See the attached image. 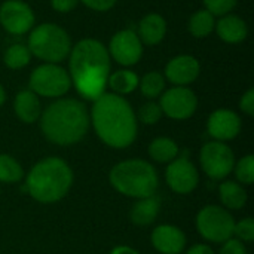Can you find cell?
<instances>
[{
  "label": "cell",
  "instance_id": "cell-17",
  "mask_svg": "<svg viewBox=\"0 0 254 254\" xmlns=\"http://www.w3.org/2000/svg\"><path fill=\"white\" fill-rule=\"evenodd\" d=\"M219 37L226 43H240L249 36V27L246 21L237 15H223L216 24Z\"/></svg>",
  "mask_w": 254,
  "mask_h": 254
},
{
  "label": "cell",
  "instance_id": "cell-15",
  "mask_svg": "<svg viewBox=\"0 0 254 254\" xmlns=\"http://www.w3.org/2000/svg\"><path fill=\"white\" fill-rule=\"evenodd\" d=\"M201 65L192 55H177L168 61L165 67L167 79L176 86H186L196 80L199 76Z\"/></svg>",
  "mask_w": 254,
  "mask_h": 254
},
{
  "label": "cell",
  "instance_id": "cell-23",
  "mask_svg": "<svg viewBox=\"0 0 254 254\" xmlns=\"http://www.w3.org/2000/svg\"><path fill=\"white\" fill-rule=\"evenodd\" d=\"M138 76L131 70H118L112 74H109L107 85L112 88L113 92L118 95L121 94H131L138 86Z\"/></svg>",
  "mask_w": 254,
  "mask_h": 254
},
{
  "label": "cell",
  "instance_id": "cell-12",
  "mask_svg": "<svg viewBox=\"0 0 254 254\" xmlns=\"http://www.w3.org/2000/svg\"><path fill=\"white\" fill-rule=\"evenodd\" d=\"M0 24L10 34H24L34 25V13L21 0H6L0 6Z\"/></svg>",
  "mask_w": 254,
  "mask_h": 254
},
{
  "label": "cell",
  "instance_id": "cell-5",
  "mask_svg": "<svg viewBox=\"0 0 254 254\" xmlns=\"http://www.w3.org/2000/svg\"><path fill=\"white\" fill-rule=\"evenodd\" d=\"M28 49L31 55L45 63H61L71 51L70 36L60 25L45 22L36 27L28 37Z\"/></svg>",
  "mask_w": 254,
  "mask_h": 254
},
{
  "label": "cell",
  "instance_id": "cell-35",
  "mask_svg": "<svg viewBox=\"0 0 254 254\" xmlns=\"http://www.w3.org/2000/svg\"><path fill=\"white\" fill-rule=\"evenodd\" d=\"M77 1L79 0H51V4L57 12L67 13V12H70V10H73L76 7Z\"/></svg>",
  "mask_w": 254,
  "mask_h": 254
},
{
  "label": "cell",
  "instance_id": "cell-9",
  "mask_svg": "<svg viewBox=\"0 0 254 254\" xmlns=\"http://www.w3.org/2000/svg\"><path fill=\"white\" fill-rule=\"evenodd\" d=\"M235 156L229 146L222 141H210L201 149V165L208 177L222 180L234 170Z\"/></svg>",
  "mask_w": 254,
  "mask_h": 254
},
{
  "label": "cell",
  "instance_id": "cell-21",
  "mask_svg": "<svg viewBox=\"0 0 254 254\" xmlns=\"http://www.w3.org/2000/svg\"><path fill=\"white\" fill-rule=\"evenodd\" d=\"M220 199L225 207L231 210H240L246 205L247 202V192L246 189L235 183V182H225L219 188Z\"/></svg>",
  "mask_w": 254,
  "mask_h": 254
},
{
  "label": "cell",
  "instance_id": "cell-11",
  "mask_svg": "<svg viewBox=\"0 0 254 254\" xmlns=\"http://www.w3.org/2000/svg\"><path fill=\"white\" fill-rule=\"evenodd\" d=\"M109 55L118 64L129 67L140 61L143 55V43L132 30H121L112 39L109 45Z\"/></svg>",
  "mask_w": 254,
  "mask_h": 254
},
{
  "label": "cell",
  "instance_id": "cell-10",
  "mask_svg": "<svg viewBox=\"0 0 254 254\" xmlns=\"http://www.w3.org/2000/svg\"><path fill=\"white\" fill-rule=\"evenodd\" d=\"M161 110L171 119H188L190 118L196 107H198V98L186 86H176L168 89L161 97Z\"/></svg>",
  "mask_w": 254,
  "mask_h": 254
},
{
  "label": "cell",
  "instance_id": "cell-6",
  "mask_svg": "<svg viewBox=\"0 0 254 254\" xmlns=\"http://www.w3.org/2000/svg\"><path fill=\"white\" fill-rule=\"evenodd\" d=\"M70 79L91 70L110 73V55L107 48L95 39H83L70 51Z\"/></svg>",
  "mask_w": 254,
  "mask_h": 254
},
{
  "label": "cell",
  "instance_id": "cell-37",
  "mask_svg": "<svg viewBox=\"0 0 254 254\" xmlns=\"http://www.w3.org/2000/svg\"><path fill=\"white\" fill-rule=\"evenodd\" d=\"M112 254H138L135 250H132L131 247H116L113 252H112Z\"/></svg>",
  "mask_w": 254,
  "mask_h": 254
},
{
  "label": "cell",
  "instance_id": "cell-14",
  "mask_svg": "<svg viewBox=\"0 0 254 254\" xmlns=\"http://www.w3.org/2000/svg\"><path fill=\"white\" fill-rule=\"evenodd\" d=\"M207 129H208V134L213 138H216V141L232 140L241 131V119L232 110L219 109L210 115Z\"/></svg>",
  "mask_w": 254,
  "mask_h": 254
},
{
  "label": "cell",
  "instance_id": "cell-8",
  "mask_svg": "<svg viewBox=\"0 0 254 254\" xmlns=\"http://www.w3.org/2000/svg\"><path fill=\"white\" fill-rule=\"evenodd\" d=\"M234 217L225 208L208 205L196 217V228L202 238L211 243H225L234 235Z\"/></svg>",
  "mask_w": 254,
  "mask_h": 254
},
{
  "label": "cell",
  "instance_id": "cell-34",
  "mask_svg": "<svg viewBox=\"0 0 254 254\" xmlns=\"http://www.w3.org/2000/svg\"><path fill=\"white\" fill-rule=\"evenodd\" d=\"M240 107H241V110L244 112V113H247L249 116H253L254 115V89H249L244 95H243V98H241V101H240Z\"/></svg>",
  "mask_w": 254,
  "mask_h": 254
},
{
  "label": "cell",
  "instance_id": "cell-20",
  "mask_svg": "<svg viewBox=\"0 0 254 254\" xmlns=\"http://www.w3.org/2000/svg\"><path fill=\"white\" fill-rule=\"evenodd\" d=\"M159 207L161 202L156 196L141 198L131 210V222L138 226H147L153 223L159 213Z\"/></svg>",
  "mask_w": 254,
  "mask_h": 254
},
{
  "label": "cell",
  "instance_id": "cell-18",
  "mask_svg": "<svg viewBox=\"0 0 254 254\" xmlns=\"http://www.w3.org/2000/svg\"><path fill=\"white\" fill-rule=\"evenodd\" d=\"M167 34V21L159 13H149L146 15L138 24V37L141 43L146 45H156L159 43Z\"/></svg>",
  "mask_w": 254,
  "mask_h": 254
},
{
  "label": "cell",
  "instance_id": "cell-2",
  "mask_svg": "<svg viewBox=\"0 0 254 254\" xmlns=\"http://www.w3.org/2000/svg\"><path fill=\"white\" fill-rule=\"evenodd\" d=\"M40 127L45 137L55 144L77 143L89 127L88 110L83 103L74 98L58 100L43 112Z\"/></svg>",
  "mask_w": 254,
  "mask_h": 254
},
{
  "label": "cell",
  "instance_id": "cell-7",
  "mask_svg": "<svg viewBox=\"0 0 254 254\" xmlns=\"http://www.w3.org/2000/svg\"><path fill=\"white\" fill-rule=\"evenodd\" d=\"M71 86L70 74L57 64H43L30 76V91L42 97H61Z\"/></svg>",
  "mask_w": 254,
  "mask_h": 254
},
{
  "label": "cell",
  "instance_id": "cell-24",
  "mask_svg": "<svg viewBox=\"0 0 254 254\" xmlns=\"http://www.w3.org/2000/svg\"><path fill=\"white\" fill-rule=\"evenodd\" d=\"M214 28H216L214 15L208 12L207 9L195 12L189 19V31L193 37H198V39L207 37L213 33Z\"/></svg>",
  "mask_w": 254,
  "mask_h": 254
},
{
  "label": "cell",
  "instance_id": "cell-1",
  "mask_svg": "<svg viewBox=\"0 0 254 254\" xmlns=\"http://www.w3.org/2000/svg\"><path fill=\"white\" fill-rule=\"evenodd\" d=\"M92 125L97 135L110 147L124 149L137 137V121L132 107L118 94H103L92 106Z\"/></svg>",
  "mask_w": 254,
  "mask_h": 254
},
{
  "label": "cell",
  "instance_id": "cell-32",
  "mask_svg": "<svg viewBox=\"0 0 254 254\" xmlns=\"http://www.w3.org/2000/svg\"><path fill=\"white\" fill-rule=\"evenodd\" d=\"M220 254H247V250H246V247H244V244L241 241L229 238L228 241L223 243Z\"/></svg>",
  "mask_w": 254,
  "mask_h": 254
},
{
  "label": "cell",
  "instance_id": "cell-16",
  "mask_svg": "<svg viewBox=\"0 0 254 254\" xmlns=\"http://www.w3.org/2000/svg\"><path fill=\"white\" fill-rule=\"evenodd\" d=\"M152 244L159 253L180 254L186 246V237L179 228L162 225L153 231Z\"/></svg>",
  "mask_w": 254,
  "mask_h": 254
},
{
  "label": "cell",
  "instance_id": "cell-4",
  "mask_svg": "<svg viewBox=\"0 0 254 254\" xmlns=\"http://www.w3.org/2000/svg\"><path fill=\"white\" fill-rule=\"evenodd\" d=\"M112 186L132 198L153 196L158 188V174L155 168L143 159H129L118 164L110 171Z\"/></svg>",
  "mask_w": 254,
  "mask_h": 254
},
{
  "label": "cell",
  "instance_id": "cell-26",
  "mask_svg": "<svg viewBox=\"0 0 254 254\" xmlns=\"http://www.w3.org/2000/svg\"><path fill=\"white\" fill-rule=\"evenodd\" d=\"M141 94L147 98H156L162 94L165 88V79L158 71H150L143 76V79L138 82Z\"/></svg>",
  "mask_w": 254,
  "mask_h": 254
},
{
  "label": "cell",
  "instance_id": "cell-31",
  "mask_svg": "<svg viewBox=\"0 0 254 254\" xmlns=\"http://www.w3.org/2000/svg\"><path fill=\"white\" fill-rule=\"evenodd\" d=\"M234 234L237 235L238 241H244V243H252L254 240V220L247 217L238 223H235L234 226Z\"/></svg>",
  "mask_w": 254,
  "mask_h": 254
},
{
  "label": "cell",
  "instance_id": "cell-28",
  "mask_svg": "<svg viewBox=\"0 0 254 254\" xmlns=\"http://www.w3.org/2000/svg\"><path fill=\"white\" fill-rule=\"evenodd\" d=\"M237 179L244 185H253L254 182V156L247 155L244 156L235 167Z\"/></svg>",
  "mask_w": 254,
  "mask_h": 254
},
{
  "label": "cell",
  "instance_id": "cell-19",
  "mask_svg": "<svg viewBox=\"0 0 254 254\" xmlns=\"http://www.w3.org/2000/svg\"><path fill=\"white\" fill-rule=\"evenodd\" d=\"M13 109L16 116L25 124L36 122L40 118V112H42L39 97L30 89H24L18 92V95L15 97Z\"/></svg>",
  "mask_w": 254,
  "mask_h": 254
},
{
  "label": "cell",
  "instance_id": "cell-30",
  "mask_svg": "<svg viewBox=\"0 0 254 254\" xmlns=\"http://www.w3.org/2000/svg\"><path fill=\"white\" fill-rule=\"evenodd\" d=\"M238 0H204V4L208 12H211L214 16L216 15H228L235 6Z\"/></svg>",
  "mask_w": 254,
  "mask_h": 254
},
{
  "label": "cell",
  "instance_id": "cell-38",
  "mask_svg": "<svg viewBox=\"0 0 254 254\" xmlns=\"http://www.w3.org/2000/svg\"><path fill=\"white\" fill-rule=\"evenodd\" d=\"M4 100H6V94H4V89H3V86L0 85V107H1V104L4 103Z\"/></svg>",
  "mask_w": 254,
  "mask_h": 254
},
{
  "label": "cell",
  "instance_id": "cell-33",
  "mask_svg": "<svg viewBox=\"0 0 254 254\" xmlns=\"http://www.w3.org/2000/svg\"><path fill=\"white\" fill-rule=\"evenodd\" d=\"M80 1L92 10L106 12V10L112 9L118 0H80Z\"/></svg>",
  "mask_w": 254,
  "mask_h": 254
},
{
  "label": "cell",
  "instance_id": "cell-13",
  "mask_svg": "<svg viewBox=\"0 0 254 254\" xmlns=\"http://www.w3.org/2000/svg\"><path fill=\"white\" fill-rule=\"evenodd\" d=\"M167 183L177 193H189L198 186V171L195 165L186 158L180 156L170 162L167 168Z\"/></svg>",
  "mask_w": 254,
  "mask_h": 254
},
{
  "label": "cell",
  "instance_id": "cell-27",
  "mask_svg": "<svg viewBox=\"0 0 254 254\" xmlns=\"http://www.w3.org/2000/svg\"><path fill=\"white\" fill-rule=\"evenodd\" d=\"M24 171L21 165L9 155H0V182L16 183L22 179Z\"/></svg>",
  "mask_w": 254,
  "mask_h": 254
},
{
  "label": "cell",
  "instance_id": "cell-3",
  "mask_svg": "<svg viewBox=\"0 0 254 254\" xmlns=\"http://www.w3.org/2000/svg\"><path fill=\"white\" fill-rule=\"evenodd\" d=\"M71 183L70 167L60 158H46L33 167L25 188L36 201L55 202L67 195Z\"/></svg>",
  "mask_w": 254,
  "mask_h": 254
},
{
  "label": "cell",
  "instance_id": "cell-22",
  "mask_svg": "<svg viewBox=\"0 0 254 254\" xmlns=\"http://www.w3.org/2000/svg\"><path fill=\"white\" fill-rule=\"evenodd\" d=\"M149 155L156 162H161V164L171 162L179 155V146L171 138L158 137V138H155L150 143V146H149Z\"/></svg>",
  "mask_w": 254,
  "mask_h": 254
},
{
  "label": "cell",
  "instance_id": "cell-25",
  "mask_svg": "<svg viewBox=\"0 0 254 254\" xmlns=\"http://www.w3.org/2000/svg\"><path fill=\"white\" fill-rule=\"evenodd\" d=\"M31 60V52L28 49V46L22 45V43H15L10 45L3 55V61L4 64L12 68V70H18L25 67Z\"/></svg>",
  "mask_w": 254,
  "mask_h": 254
},
{
  "label": "cell",
  "instance_id": "cell-36",
  "mask_svg": "<svg viewBox=\"0 0 254 254\" xmlns=\"http://www.w3.org/2000/svg\"><path fill=\"white\" fill-rule=\"evenodd\" d=\"M188 254H214V252L208 247V246H204V244H198V246H193Z\"/></svg>",
  "mask_w": 254,
  "mask_h": 254
},
{
  "label": "cell",
  "instance_id": "cell-29",
  "mask_svg": "<svg viewBox=\"0 0 254 254\" xmlns=\"http://www.w3.org/2000/svg\"><path fill=\"white\" fill-rule=\"evenodd\" d=\"M138 116L141 119L143 124H147V125H153L156 124L161 116H162V110H161V106L150 101V103H146L140 107L138 110Z\"/></svg>",
  "mask_w": 254,
  "mask_h": 254
}]
</instances>
